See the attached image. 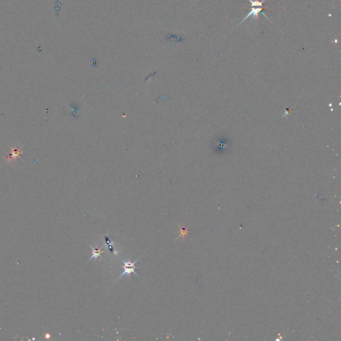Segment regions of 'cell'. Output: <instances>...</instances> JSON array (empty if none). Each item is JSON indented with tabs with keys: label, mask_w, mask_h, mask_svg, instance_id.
I'll return each mask as SVG.
<instances>
[{
	"label": "cell",
	"mask_w": 341,
	"mask_h": 341,
	"mask_svg": "<svg viewBox=\"0 0 341 341\" xmlns=\"http://www.w3.org/2000/svg\"><path fill=\"white\" fill-rule=\"evenodd\" d=\"M141 256H142V255L140 256L139 258L137 259V260H136L135 261L133 262V263H132V262H131L129 259V260H128L127 261L122 260V261H123V263H124V264L123 265V266H122V268H123V269H124V270H123V273H122L121 275L120 276H119V277L117 279L115 282H117V281H119V280L120 279H121L122 276H124V275H127L128 277H129V276L131 275V273H134L135 275L137 276V277H139V275H137V273L135 272V269H140V268H139V267H135V264H136L137 262V261L139 260V259L141 258Z\"/></svg>",
	"instance_id": "cell-1"
},
{
	"label": "cell",
	"mask_w": 341,
	"mask_h": 341,
	"mask_svg": "<svg viewBox=\"0 0 341 341\" xmlns=\"http://www.w3.org/2000/svg\"><path fill=\"white\" fill-rule=\"evenodd\" d=\"M262 10H263V6L255 7H252L251 11H250L248 15H247L245 17H244L243 21H242V22L240 23V24H241L242 23H243V22H244V20L247 19V18H249V17H253L254 19H256V20H258V18H259V13H261V12L262 13H263V15L267 18V17L264 15V13L262 12Z\"/></svg>",
	"instance_id": "cell-2"
},
{
	"label": "cell",
	"mask_w": 341,
	"mask_h": 341,
	"mask_svg": "<svg viewBox=\"0 0 341 341\" xmlns=\"http://www.w3.org/2000/svg\"><path fill=\"white\" fill-rule=\"evenodd\" d=\"M89 247H91V248L92 249V256H91V257L90 258V259H89V260L87 261L86 264L88 263L91 260V259H96L98 258V257H101L102 259H103V260H104V261L105 262V263H107V261H106L104 257H103V256H101V254L103 253V250H102V249H103L104 246L101 247L100 249H96V248H94V247H93L91 245H90V244H89Z\"/></svg>",
	"instance_id": "cell-3"
},
{
	"label": "cell",
	"mask_w": 341,
	"mask_h": 341,
	"mask_svg": "<svg viewBox=\"0 0 341 341\" xmlns=\"http://www.w3.org/2000/svg\"><path fill=\"white\" fill-rule=\"evenodd\" d=\"M105 240L106 244H107L106 247H108V249H109V250H110V251L111 252V253H113V254L117 255V252L115 251V250H114V249H113V248L112 243H111V241H109V238L108 236H105Z\"/></svg>",
	"instance_id": "cell-4"
}]
</instances>
